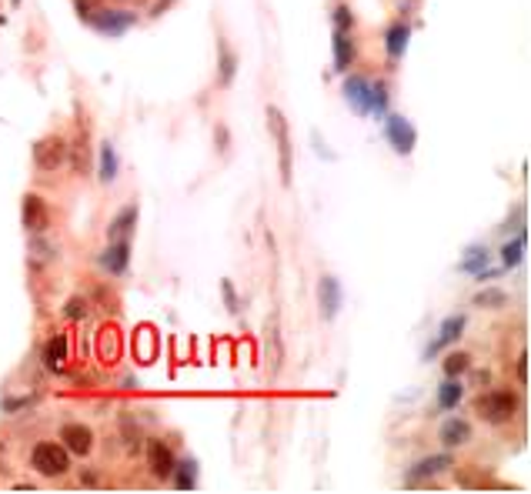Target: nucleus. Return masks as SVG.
<instances>
[{"instance_id":"1","label":"nucleus","mask_w":531,"mask_h":494,"mask_svg":"<svg viewBox=\"0 0 531 494\" xmlns=\"http://www.w3.org/2000/svg\"><path fill=\"white\" fill-rule=\"evenodd\" d=\"M31 467L41 478H64L71 474V451L57 441H37L31 451Z\"/></svg>"},{"instance_id":"2","label":"nucleus","mask_w":531,"mask_h":494,"mask_svg":"<svg viewBox=\"0 0 531 494\" xmlns=\"http://www.w3.org/2000/svg\"><path fill=\"white\" fill-rule=\"evenodd\" d=\"M518 394L515 391H488V394H481V398H474V411L481 414L485 421H491V424H504V421H511L518 414Z\"/></svg>"},{"instance_id":"3","label":"nucleus","mask_w":531,"mask_h":494,"mask_svg":"<svg viewBox=\"0 0 531 494\" xmlns=\"http://www.w3.org/2000/svg\"><path fill=\"white\" fill-rule=\"evenodd\" d=\"M80 20H87V24H91L97 34H104V37H124V34L137 24V14H131V10H114V7H97V10L91 7Z\"/></svg>"},{"instance_id":"4","label":"nucleus","mask_w":531,"mask_h":494,"mask_svg":"<svg viewBox=\"0 0 531 494\" xmlns=\"http://www.w3.org/2000/svg\"><path fill=\"white\" fill-rule=\"evenodd\" d=\"M67 137L61 134H47L41 137L37 144H34V164L37 170H44V174H54V170H61L67 164Z\"/></svg>"},{"instance_id":"5","label":"nucleus","mask_w":531,"mask_h":494,"mask_svg":"<svg viewBox=\"0 0 531 494\" xmlns=\"http://www.w3.org/2000/svg\"><path fill=\"white\" fill-rule=\"evenodd\" d=\"M268 124H271V134L277 140V164H281V180L291 184V174H294V164H291V131L288 120L281 114V107H268Z\"/></svg>"},{"instance_id":"6","label":"nucleus","mask_w":531,"mask_h":494,"mask_svg":"<svg viewBox=\"0 0 531 494\" xmlns=\"http://www.w3.org/2000/svg\"><path fill=\"white\" fill-rule=\"evenodd\" d=\"M384 140L398 150V154H411L414 144H418V131H414V124L408 117H401V114H384Z\"/></svg>"},{"instance_id":"7","label":"nucleus","mask_w":531,"mask_h":494,"mask_svg":"<svg viewBox=\"0 0 531 494\" xmlns=\"http://www.w3.org/2000/svg\"><path fill=\"white\" fill-rule=\"evenodd\" d=\"M20 224L27 234H44L50 227V208L41 194H24L20 201Z\"/></svg>"},{"instance_id":"8","label":"nucleus","mask_w":531,"mask_h":494,"mask_svg":"<svg viewBox=\"0 0 531 494\" xmlns=\"http://www.w3.org/2000/svg\"><path fill=\"white\" fill-rule=\"evenodd\" d=\"M97 264H101V270H107L110 277H121V274H127V268H131V240L124 238V240H110L104 251L97 254Z\"/></svg>"},{"instance_id":"9","label":"nucleus","mask_w":531,"mask_h":494,"mask_svg":"<svg viewBox=\"0 0 531 494\" xmlns=\"http://www.w3.org/2000/svg\"><path fill=\"white\" fill-rule=\"evenodd\" d=\"M451 467H455V458H451L448 451H441V454H428V458H421V461H418V465L408 471L405 484H421V481L438 478V474L451 471Z\"/></svg>"},{"instance_id":"10","label":"nucleus","mask_w":531,"mask_h":494,"mask_svg":"<svg viewBox=\"0 0 531 494\" xmlns=\"http://www.w3.org/2000/svg\"><path fill=\"white\" fill-rule=\"evenodd\" d=\"M465 328H468V317H465V314L444 317V321H441V328H438V337H435V341L428 344L425 358H435V354H438V351H444V347H455L458 341H461Z\"/></svg>"},{"instance_id":"11","label":"nucleus","mask_w":531,"mask_h":494,"mask_svg":"<svg viewBox=\"0 0 531 494\" xmlns=\"http://www.w3.org/2000/svg\"><path fill=\"white\" fill-rule=\"evenodd\" d=\"M61 444L77 458H87L94 451V431L87 424H80V421H71V424L61 428Z\"/></svg>"},{"instance_id":"12","label":"nucleus","mask_w":531,"mask_h":494,"mask_svg":"<svg viewBox=\"0 0 531 494\" xmlns=\"http://www.w3.org/2000/svg\"><path fill=\"white\" fill-rule=\"evenodd\" d=\"M174 465H177V458H174V451H170V444H167V441H161V437L147 441V467H151L154 478H157V481L170 478Z\"/></svg>"},{"instance_id":"13","label":"nucleus","mask_w":531,"mask_h":494,"mask_svg":"<svg viewBox=\"0 0 531 494\" xmlns=\"http://www.w3.org/2000/svg\"><path fill=\"white\" fill-rule=\"evenodd\" d=\"M344 101L354 107V114H371V80L361 74H351L344 80Z\"/></svg>"},{"instance_id":"14","label":"nucleus","mask_w":531,"mask_h":494,"mask_svg":"<svg viewBox=\"0 0 531 494\" xmlns=\"http://www.w3.org/2000/svg\"><path fill=\"white\" fill-rule=\"evenodd\" d=\"M67 361H71V337L57 330V334L44 344V368L47 371H54V375H61L64 368H67Z\"/></svg>"},{"instance_id":"15","label":"nucleus","mask_w":531,"mask_h":494,"mask_svg":"<svg viewBox=\"0 0 531 494\" xmlns=\"http://www.w3.org/2000/svg\"><path fill=\"white\" fill-rule=\"evenodd\" d=\"M341 300H344L341 281L331 277V274H324V277H321V314H324V321H334V317H337Z\"/></svg>"},{"instance_id":"16","label":"nucleus","mask_w":531,"mask_h":494,"mask_svg":"<svg viewBox=\"0 0 531 494\" xmlns=\"http://www.w3.org/2000/svg\"><path fill=\"white\" fill-rule=\"evenodd\" d=\"M471 424L465 418H448L444 424H441V431H438V441L444 444V448L451 451V448H465L471 441Z\"/></svg>"},{"instance_id":"17","label":"nucleus","mask_w":531,"mask_h":494,"mask_svg":"<svg viewBox=\"0 0 531 494\" xmlns=\"http://www.w3.org/2000/svg\"><path fill=\"white\" fill-rule=\"evenodd\" d=\"M408 41H411V27L405 24V20H395L391 27L384 30V50H388V60H391V64L405 57Z\"/></svg>"},{"instance_id":"18","label":"nucleus","mask_w":531,"mask_h":494,"mask_svg":"<svg viewBox=\"0 0 531 494\" xmlns=\"http://www.w3.org/2000/svg\"><path fill=\"white\" fill-rule=\"evenodd\" d=\"M334 67L341 71V74H348L351 67H354V57H358V47L351 41V30H334Z\"/></svg>"},{"instance_id":"19","label":"nucleus","mask_w":531,"mask_h":494,"mask_svg":"<svg viewBox=\"0 0 531 494\" xmlns=\"http://www.w3.org/2000/svg\"><path fill=\"white\" fill-rule=\"evenodd\" d=\"M137 204H127V208H121L117 214H114V221H110V227H107V238L110 240H131V234H134V227H137Z\"/></svg>"},{"instance_id":"20","label":"nucleus","mask_w":531,"mask_h":494,"mask_svg":"<svg viewBox=\"0 0 531 494\" xmlns=\"http://www.w3.org/2000/svg\"><path fill=\"white\" fill-rule=\"evenodd\" d=\"M117 170H121L117 147H114L110 140H104V144H101V164H97V177H101V184H110V180L117 177Z\"/></svg>"},{"instance_id":"21","label":"nucleus","mask_w":531,"mask_h":494,"mask_svg":"<svg viewBox=\"0 0 531 494\" xmlns=\"http://www.w3.org/2000/svg\"><path fill=\"white\" fill-rule=\"evenodd\" d=\"M461 398H465V384H461L458 377H448V381L438 388V407L441 411H455V407L461 405Z\"/></svg>"},{"instance_id":"22","label":"nucleus","mask_w":531,"mask_h":494,"mask_svg":"<svg viewBox=\"0 0 531 494\" xmlns=\"http://www.w3.org/2000/svg\"><path fill=\"white\" fill-rule=\"evenodd\" d=\"M170 481H174V488H181V491H187V488H198V461H177L174 465V471H170Z\"/></svg>"},{"instance_id":"23","label":"nucleus","mask_w":531,"mask_h":494,"mask_svg":"<svg viewBox=\"0 0 531 494\" xmlns=\"http://www.w3.org/2000/svg\"><path fill=\"white\" fill-rule=\"evenodd\" d=\"M488 261H491L488 247L474 244V247H468V251H465V257H461L458 270H465V274H478V270H485V268H488Z\"/></svg>"},{"instance_id":"24","label":"nucleus","mask_w":531,"mask_h":494,"mask_svg":"<svg viewBox=\"0 0 531 494\" xmlns=\"http://www.w3.org/2000/svg\"><path fill=\"white\" fill-rule=\"evenodd\" d=\"M525 244H528V234L518 231L515 240H508V244L501 247V264H504V268H518L521 257H525Z\"/></svg>"},{"instance_id":"25","label":"nucleus","mask_w":531,"mask_h":494,"mask_svg":"<svg viewBox=\"0 0 531 494\" xmlns=\"http://www.w3.org/2000/svg\"><path fill=\"white\" fill-rule=\"evenodd\" d=\"M67 161L74 164V174H87V164H91V150H87V131L74 140V147H67Z\"/></svg>"},{"instance_id":"26","label":"nucleus","mask_w":531,"mask_h":494,"mask_svg":"<svg viewBox=\"0 0 531 494\" xmlns=\"http://www.w3.org/2000/svg\"><path fill=\"white\" fill-rule=\"evenodd\" d=\"M64 317H67V321H87V317H91V300L80 298V294L67 298L64 300Z\"/></svg>"},{"instance_id":"27","label":"nucleus","mask_w":531,"mask_h":494,"mask_svg":"<svg viewBox=\"0 0 531 494\" xmlns=\"http://www.w3.org/2000/svg\"><path fill=\"white\" fill-rule=\"evenodd\" d=\"M441 368H444V377L465 375V371L471 368V354H468V351H451V354L444 358V364H441Z\"/></svg>"},{"instance_id":"28","label":"nucleus","mask_w":531,"mask_h":494,"mask_svg":"<svg viewBox=\"0 0 531 494\" xmlns=\"http://www.w3.org/2000/svg\"><path fill=\"white\" fill-rule=\"evenodd\" d=\"M388 101H391V94H388V84H384V80L371 84V114L384 117V114H388Z\"/></svg>"},{"instance_id":"29","label":"nucleus","mask_w":531,"mask_h":494,"mask_svg":"<svg viewBox=\"0 0 531 494\" xmlns=\"http://www.w3.org/2000/svg\"><path fill=\"white\" fill-rule=\"evenodd\" d=\"M474 304H478V307H491V311H498V307L508 304V294H504V291H495V287H488V291H478V294H474Z\"/></svg>"},{"instance_id":"30","label":"nucleus","mask_w":531,"mask_h":494,"mask_svg":"<svg viewBox=\"0 0 531 494\" xmlns=\"http://www.w3.org/2000/svg\"><path fill=\"white\" fill-rule=\"evenodd\" d=\"M234 71H238V57H234V50H228V47L221 44V87H228L231 80H234Z\"/></svg>"},{"instance_id":"31","label":"nucleus","mask_w":531,"mask_h":494,"mask_svg":"<svg viewBox=\"0 0 531 494\" xmlns=\"http://www.w3.org/2000/svg\"><path fill=\"white\" fill-rule=\"evenodd\" d=\"M101 358H104V361L117 358V337H114V330H110V328L101 330Z\"/></svg>"},{"instance_id":"32","label":"nucleus","mask_w":531,"mask_h":494,"mask_svg":"<svg viewBox=\"0 0 531 494\" xmlns=\"http://www.w3.org/2000/svg\"><path fill=\"white\" fill-rule=\"evenodd\" d=\"M334 30H354V14H351V7H334Z\"/></svg>"},{"instance_id":"33","label":"nucleus","mask_w":531,"mask_h":494,"mask_svg":"<svg viewBox=\"0 0 531 494\" xmlns=\"http://www.w3.org/2000/svg\"><path fill=\"white\" fill-rule=\"evenodd\" d=\"M121 431H124V437H127V448H131V451L140 448V431L134 428V421H131V418H121Z\"/></svg>"},{"instance_id":"34","label":"nucleus","mask_w":531,"mask_h":494,"mask_svg":"<svg viewBox=\"0 0 531 494\" xmlns=\"http://www.w3.org/2000/svg\"><path fill=\"white\" fill-rule=\"evenodd\" d=\"M221 291H224V304H228V311H231V314H238V311H241V300H238V294H234V284H231V281H224V284H221Z\"/></svg>"},{"instance_id":"35","label":"nucleus","mask_w":531,"mask_h":494,"mask_svg":"<svg viewBox=\"0 0 531 494\" xmlns=\"http://www.w3.org/2000/svg\"><path fill=\"white\" fill-rule=\"evenodd\" d=\"M94 298L104 304V311H117V294H110L107 287H94Z\"/></svg>"},{"instance_id":"36","label":"nucleus","mask_w":531,"mask_h":494,"mask_svg":"<svg viewBox=\"0 0 531 494\" xmlns=\"http://www.w3.org/2000/svg\"><path fill=\"white\" fill-rule=\"evenodd\" d=\"M515 371H518V384L525 388V384H528V354H518Z\"/></svg>"},{"instance_id":"37","label":"nucleus","mask_w":531,"mask_h":494,"mask_svg":"<svg viewBox=\"0 0 531 494\" xmlns=\"http://www.w3.org/2000/svg\"><path fill=\"white\" fill-rule=\"evenodd\" d=\"M31 405V398H17V401H3V411L10 414V411H20V407Z\"/></svg>"},{"instance_id":"38","label":"nucleus","mask_w":531,"mask_h":494,"mask_svg":"<svg viewBox=\"0 0 531 494\" xmlns=\"http://www.w3.org/2000/svg\"><path fill=\"white\" fill-rule=\"evenodd\" d=\"M80 484H97V474L94 471H80Z\"/></svg>"},{"instance_id":"39","label":"nucleus","mask_w":531,"mask_h":494,"mask_svg":"<svg viewBox=\"0 0 531 494\" xmlns=\"http://www.w3.org/2000/svg\"><path fill=\"white\" fill-rule=\"evenodd\" d=\"M0 474H7V465H3V461H0Z\"/></svg>"}]
</instances>
